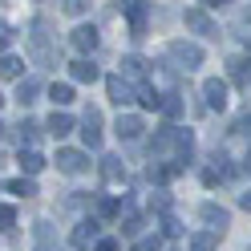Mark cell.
I'll return each mask as SVG.
<instances>
[{
    "label": "cell",
    "instance_id": "obj_27",
    "mask_svg": "<svg viewBox=\"0 0 251 251\" xmlns=\"http://www.w3.org/2000/svg\"><path fill=\"white\" fill-rule=\"evenodd\" d=\"M49 98H53V105H69V101H73V85H65V81L53 85V89H49Z\"/></svg>",
    "mask_w": 251,
    "mask_h": 251
},
{
    "label": "cell",
    "instance_id": "obj_8",
    "mask_svg": "<svg viewBox=\"0 0 251 251\" xmlns=\"http://www.w3.org/2000/svg\"><path fill=\"white\" fill-rule=\"evenodd\" d=\"M69 41H73V49H77V53H93V49L101 45V37H98V28H93V25H77Z\"/></svg>",
    "mask_w": 251,
    "mask_h": 251
},
{
    "label": "cell",
    "instance_id": "obj_43",
    "mask_svg": "<svg viewBox=\"0 0 251 251\" xmlns=\"http://www.w3.org/2000/svg\"><path fill=\"white\" fill-rule=\"evenodd\" d=\"M247 49H251V41H247Z\"/></svg>",
    "mask_w": 251,
    "mask_h": 251
},
{
    "label": "cell",
    "instance_id": "obj_26",
    "mask_svg": "<svg viewBox=\"0 0 251 251\" xmlns=\"http://www.w3.org/2000/svg\"><path fill=\"white\" fill-rule=\"evenodd\" d=\"M162 114L166 118H182V98H178V93H166V98H162Z\"/></svg>",
    "mask_w": 251,
    "mask_h": 251
},
{
    "label": "cell",
    "instance_id": "obj_12",
    "mask_svg": "<svg viewBox=\"0 0 251 251\" xmlns=\"http://www.w3.org/2000/svg\"><path fill=\"white\" fill-rule=\"evenodd\" d=\"M69 77H73V81H81V85H93V81H98V65H93L89 57H81V61H73V65H69Z\"/></svg>",
    "mask_w": 251,
    "mask_h": 251
},
{
    "label": "cell",
    "instance_id": "obj_19",
    "mask_svg": "<svg viewBox=\"0 0 251 251\" xmlns=\"http://www.w3.org/2000/svg\"><path fill=\"white\" fill-rule=\"evenodd\" d=\"M21 170H25V175H41V170H45V158H41V154L33 150V146H21Z\"/></svg>",
    "mask_w": 251,
    "mask_h": 251
},
{
    "label": "cell",
    "instance_id": "obj_41",
    "mask_svg": "<svg viewBox=\"0 0 251 251\" xmlns=\"http://www.w3.org/2000/svg\"><path fill=\"white\" fill-rule=\"evenodd\" d=\"M247 170H251V150H247Z\"/></svg>",
    "mask_w": 251,
    "mask_h": 251
},
{
    "label": "cell",
    "instance_id": "obj_32",
    "mask_svg": "<svg viewBox=\"0 0 251 251\" xmlns=\"http://www.w3.org/2000/svg\"><path fill=\"white\" fill-rule=\"evenodd\" d=\"M12 223H17V211H12V207H0V231H8Z\"/></svg>",
    "mask_w": 251,
    "mask_h": 251
},
{
    "label": "cell",
    "instance_id": "obj_35",
    "mask_svg": "<svg viewBox=\"0 0 251 251\" xmlns=\"http://www.w3.org/2000/svg\"><path fill=\"white\" fill-rule=\"evenodd\" d=\"M93 251H122V243H118V239H98Z\"/></svg>",
    "mask_w": 251,
    "mask_h": 251
},
{
    "label": "cell",
    "instance_id": "obj_16",
    "mask_svg": "<svg viewBox=\"0 0 251 251\" xmlns=\"http://www.w3.org/2000/svg\"><path fill=\"white\" fill-rule=\"evenodd\" d=\"M33 235H37V251H57V235H53V223H41L33 227Z\"/></svg>",
    "mask_w": 251,
    "mask_h": 251
},
{
    "label": "cell",
    "instance_id": "obj_34",
    "mask_svg": "<svg viewBox=\"0 0 251 251\" xmlns=\"http://www.w3.org/2000/svg\"><path fill=\"white\" fill-rule=\"evenodd\" d=\"M150 207H158V211H170V195H166V191H154Z\"/></svg>",
    "mask_w": 251,
    "mask_h": 251
},
{
    "label": "cell",
    "instance_id": "obj_2",
    "mask_svg": "<svg viewBox=\"0 0 251 251\" xmlns=\"http://www.w3.org/2000/svg\"><path fill=\"white\" fill-rule=\"evenodd\" d=\"M81 142H85V150H98L101 146V109L98 105H89L85 118H81Z\"/></svg>",
    "mask_w": 251,
    "mask_h": 251
},
{
    "label": "cell",
    "instance_id": "obj_4",
    "mask_svg": "<svg viewBox=\"0 0 251 251\" xmlns=\"http://www.w3.org/2000/svg\"><path fill=\"white\" fill-rule=\"evenodd\" d=\"M199 219H202L211 231H219V235L231 227V211H227V207H219V202H202V207H199Z\"/></svg>",
    "mask_w": 251,
    "mask_h": 251
},
{
    "label": "cell",
    "instance_id": "obj_44",
    "mask_svg": "<svg viewBox=\"0 0 251 251\" xmlns=\"http://www.w3.org/2000/svg\"><path fill=\"white\" fill-rule=\"evenodd\" d=\"M0 101H4V98H0Z\"/></svg>",
    "mask_w": 251,
    "mask_h": 251
},
{
    "label": "cell",
    "instance_id": "obj_1",
    "mask_svg": "<svg viewBox=\"0 0 251 251\" xmlns=\"http://www.w3.org/2000/svg\"><path fill=\"white\" fill-rule=\"evenodd\" d=\"M166 57H170V61H178L186 73L202 65V49H199V45H191V41H170V45H166Z\"/></svg>",
    "mask_w": 251,
    "mask_h": 251
},
{
    "label": "cell",
    "instance_id": "obj_17",
    "mask_svg": "<svg viewBox=\"0 0 251 251\" xmlns=\"http://www.w3.org/2000/svg\"><path fill=\"white\" fill-rule=\"evenodd\" d=\"M45 130H49L53 138H65V134L73 130V118H69V114H61V109H53V118L45 122Z\"/></svg>",
    "mask_w": 251,
    "mask_h": 251
},
{
    "label": "cell",
    "instance_id": "obj_23",
    "mask_svg": "<svg viewBox=\"0 0 251 251\" xmlns=\"http://www.w3.org/2000/svg\"><path fill=\"white\" fill-rule=\"evenodd\" d=\"M227 73H231V81H235V85H251V69H247V61L235 57L231 65H227Z\"/></svg>",
    "mask_w": 251,
    "mask_h": 251
},
{
    "label": "cell",
    "instance_id": "obj_22",
    "mask_svg": "<svg viewBox=\"0 0 251 251\" xmlns=\"http://www.w3.org/2000/svg\"><path fill=\"white\" fill-rule=\"evenodd\" d=\"M17 134H21V146H33L37 138H41V126H37V122H28V118H21Z\"/></svg>",
    "mask_w": 251,
    "mask_h": 251
},
{
    "label": "cell",
    "instance_id": "obj_31",
    "mask_svg": "<svg viewBox=\"0 0 251 251\" xmlns=\"http://www.w3.org/2000/svg\"><path fill=\"white\" fill-rule=\"evenodd\" d=\"M134 251H162V243H158V235H146V239L134 243Z\"/></svg>",
    "mask_w": 251,
    "mask_h": 251
},
{
    "label": "cell",
    "instance_id": "obj_9",
    "mask_svg": "<svg viewBox=\"0 0 251 251\" xmlns=\"http://www.w3.org/2000/svg\"><path fill=\"white\" fill-rule=\"evenodd\" d=\"M182 21H186V28H195V33H202V37H219L215 21H211L202 8H186V12H182Z\"/></svg>",
    "mask_w": 251,
    "mask_h": 251
},
{
    "label": "cell",
    "instance_id": "obj_6",
    "mask_svg": "<svg viewBox=\"0 0 251 251\" xmlns=\"http://www.w3.org/2000/svg\"><path fill=\"white\" fill-rule=\"evenodd\" d=\"M89 166V154L85 150H57V170L61 175H81Z\"/></svg>",
    "mask_w": 251,
    "mask_h": 251
},
{
    "label": "cell",
    "instance_id": "obj_30",
    "mask_svg": "<svg viewBox=\"0 0 251 251\" xmlns=\"http://www.w3.org/2000/svg\"><path fill=\"white\" fill-rule=\"evenodd\" d=\"M231 134H243V138H251V109H247V114H239V118H235Z\"/></svg>",
    "mask_w": 251,
    "mask_h": 251
},
{
    "label": "cell",
    "instance_id": "obj_28",
    "mask_svg": "<svg viewBox=\"0 0 251 251\" xmlns=\"http://www.w3.org/2000/svg\"><path fill=\"white\" fill-rule=\"evenodd\" d=\"M122 207H126V202L109 199V195H101V199H98V215H122Z\"/></svg>",
    "mask_w": 251,
    "mask_h": 251
},
{
    "label": "cell",
    "instance_id": "obj_40",
    "mask_svg": "<svg viewBox=\"0 0 251 251\" xmlns=\"http://www.w3.org/2000/svg\"><path fill=\"white\" fill-rule=\"evenodd\" d=\"M243 25H251V4H247V8H243Z\"/></svg>",
    "mask_w": 251,
    "mask_h": 251
},
{
    "label": "cell",
    "instance_id": "obj_11",
    "mask_svg": "<svg viewBox=\"0 0 251 251\" xmlns=\"http://www.w3.org/2000/svg\"><path fill=\"white\" fill-rule=\"evenodd\" d=\"M202 98H207V109H223L227 105V81H219V77L202 81Z\"/></svg>",
    "mask_w": 251,
    "mask_h": 251
},
{
    "label": "cell",
    "instance_id": "obj_29",
    "mask_svg": "<svg viewBox=\"0 0 251 251\" xmlns=\"http://www.w3.org/2000/svg\"><path fill=\"white\" fill-rule=\"evenodd\" d=\"M162 235H170V239H175V235H182V223L170 211H162Z\"/></svg>",
    "mask_w": 251,
    "mask_h": 251
},
{
    "label": "cell",
    "instance_id": "obj_10",
    "mask_svg": "<svg viewBox=\"0 0 251 251\" xmlns=\"http://www.w3.org/2000/svg\"><path fill=\"white\" fill-rule=\"evenodd\" d=\"M98 235H101V223H98V219H81V223L73 227V247H89V243H98Z\"/></svg>",
    "mask_w": 251,
    "mask_h": 251
},
{
    "label": "cell",
    "instance_id": "obj_38",
    "mask_svg": "<svg viewBox=\"0 0 251 251\" xmlns=\"http://www.w3.org/2000/svg\"><path fill=\"white\" fill-rule=\"evenodd\" d=\"M231 0H202V8H227Z\"/></svg>",
    "mask_w": 251,
    "mask_h": 251
},
{
    "label": "cell",
    "instance_id": "obj_33",
    "mask_svg": "<svg viewBox=\"0 0 251 251\" xmlns=\"http://www.w3.org/2000/svg\"><path fill=\"white\" fill-rule=\"evenodd\" d=\"M85 8H89V0H65V12H69V17H81Z\"/></svg>",
    "mask_w": 251,
    "mask_h": 251
},
{
    "label": "cell",
    "instance_id": "obj_36",
    "mask_svg": "<svg viewBox=\"0 0 251 251\" xmlns=\"http://www.w3.org/2000/svg\"><path fill=\"white\" fill-rule=\"evenodd\" d=\"M219 182H223L219 170H202V186H219Z\"/></svg>",
    "mask_w": 251,
    "mask_h": 251
},
{
    "label": "cell",
    "instance_id": "obj_24",
    "mask_svg": "<svg viewBox=\"0 0 251 251\" xmlns=\"http://www.w3.org/2000/svg\"><path fill=\"white\" fill-rule=\"evenodd\" d=\"M142 73H146L142 57H122V77H142Z\"/></svg>",
    "mask_w": 251,
    "mask_h": 251
},
{
    "label": "cell",
    "instance_id": "obj_37",
    "mask_svg": "<svg viewBox=\"0 0 251 251\" xmlns=\"http://www.w3.org/2000/svg\"><path fill=\"white\" fill-rule=\"evenodd\" d=\"M8 41H12V28H8L4 21H0V53H4V45H8Z\"/></svg>",
    "mask_w": 251,
    "mask_h": 251
},
{
    "label": "cell",
    "instance_id": "obj_15",
    "mask_svg": "<svg viewBox=\"0 0 251 251\" xmlns=\"http://www.w3.org/2000/svg\"><path fill=\"white\" fill-rule=\"evenodd\" d=\"M21 73H25V61L21 57L0 53V77H4V81H21Z\"/></svg>",
    "mask_w": 251,
    "mask_h": 251
},
{
    "label": "cell",
    "instance_id": "obj_5",
    "mask_svg": "<svg viewBox=\"0 0 251 251\" xmlns=\"http://www.w3.org/2000/svg\"><path fill=\"white\" fill-rule=\"evenodd\" d=\"M105 89H109V101L114 105H130L134 101V85H130V77H122V73L105 77Z\"/></svg>",
    "mask_w": 251,
    "mask_h": 251
},
{
    "label": "cell",
    "instance_id": "obj_25",
    "mask_svg": "<svg viewBox=\"0 0 251 251\" xmlns=\"http://www.w3.org/2000/svg\"><path fill=\"white\" fill-rule=\"evenodd\" d=\"M8 191H12V195H21V199H28V195H37V182H33V178H12V182H8Z\"/></svg>",
    "mask_w": 251,
    "mask_h": 251
},
{
    "label": "cell",
    "instance_id": "obj_7",
    "mask_svg": "<svg viewBox=\"0 0 251 251\" xmlns=\"http://www.w3.org/2000/svg\"><path fill=\"white\" fill-rule=\"evenodd\" d=\"M114 130H118V138H122V142H138L146 126H142V118H138V114H118Z\"/></svg>",
    "mask_w": 251,
    "mask_h": 251
},
{
    "label": "cell",
    "instance_id": "obj_20",
    "mask_svg": "<svg viewBox=\"0 0 251 251\" xmlns=\"http://www.w3.org/2000/svg\"><path fill=\"white\" fill-rule=\"evenodd\" d=\"M122 215H126V219H122V235H130V239H134V235H138V231L146 227V219L138 215L134 207H130V211H122Z\"/></svg>",
    "mask_w": 251,
    "mask_h": 251
},
{
    "label": "cell",
    "instance_id": "obj_14",
    "mask_svg": "<svg viewBox=\"0 0 251 251\" xmlns=\"http://www.w3.org/2000/svg\"><path fill=\"white\" fill-rule=\"evenodd\" d=\"M101 178H105V182H126V162L118 158V154L101 158Z\"/></svg>",
    "mask_w": 251,
    "mask_h": 251
},
{
    "label": "cell",
    "instance_id": "obj_18",
    "mask_svg": "<svg viewBox=\"0 0 251 251\" xmlns=\"http://www.w3.org/2000/svg\"><path fill=\"white\" fill-rule=\"evenodd\" d=\"M37 93H41V81H37V77H21V85H17V101H21V105H33V101H37Z\"/></svg>",
    "mask_w": 251,
    "mask_h": 251
},
{
    "label": "cell",
    "instance_id": "obj_3",
    "mask_svg": "<svg viewBox=\"0 0 251 251\" xmlns=\"http://www.w3.org/2000/svg\"><path fill=\"white\" fill-rule=\"evenodd\" d=\"M126 21H130V37H146L150 0H126Z\"/></svg>",
    "mask_w": 251,
    "mask_h": 251
},
{
    "label": "cell",
    "instance_id": "obj_39",
    "mask_svg": "<svg viewBox=\"0 0 251 251\" xmlns=\"http://www.w3.org/2000/svg\"><path fill=\"white\" fill-rule=\"evenodd\" d=\"M239 207H243V211H251V191H247V195H239Z\"/></svg>",
    "mask_w": 251,
    "mask_h": 251
},
{
    "label": "cell",
    "instance_id": "obj_42",
    "mask_svg": "<svg viewBox=\"0 0 251 251\" xmlns=\"http://www.w3.org/2000/svg\"><path fill=\"white\" fill-rule=\"evenodd\" d=\"M0 134H4V126H0Z\"/></svg>",
    "mask_w": 251,
    "mask_h": 251
},
{
    "label": "cell",
    "instance_id": "obj_13",
    "mask_svg": "<svg viewBox=\"0 0 251 251\" xmlns=\"http://www.w3.org/2000/svg\"><path fill=\"white\" fill-rule=\"evenodd\" d=\"M134 101L142 105V109H162V93L142 81V85H134Z\"/></svg>",
    "mask_w": 251,
    "mask_h": 251
},
{
    "label": "cell",
    "instance_id": "obj_21",
    "mask_svg": "<svg viewBox=\"0 0 251 251\" xmlns=\"http://www.w3.org/2000/svg\"><path fill=\"white\" fill-rule=\"evenodd\" d=\"M191 251H219V231H202L191 239Z\"/></svg>",
    "mask_w": 251,
    "mask_h": 251
}]
</instances>
